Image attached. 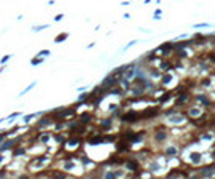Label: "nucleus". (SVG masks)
I'll use <instances>...</instances> for the list:
<instances>
[{"mask_svg":"<svg viewBox=\"0 0 215 179\" xmlns=\"http://www.w3.org/2000/svg\"><path fill=\"white\" fill-rule=\"evenodd\" d=\"M11 157L13 158H19V157H26V147L18 144L11 149Z\"/></svg>","mask_w":215,"mask_h":179,"instance_id":"1","label":"nucleus"},{"mask_svg":"<svg viewBox=\"0 0 215 179\" xmlns=\"http://www.w3.org/2000/svg\"><path fill=\"white\" fill-rule=\"evenodd\" d=\"M52 122H53V118L50 117V115H44V114H42L35 126H37V128H44V126H47V125H52Z\"/></svg>","mask_w":215,"mask_h":179,"instance_id":"2","label":"nucleus"},{"mask_svg":"<svg viewBox=\"0 0 215 179\" xmlns=\"http://www.w3.org/2000/svg\"><path fill=\"white\" fill-rule=\"evenodd\" d=\"M42 114H44V112H35V114H29V115H21V118H23V123H24V125H27V123L32 122L34 118L40 117Z\"/></svg>","mask_w":215,"mask_h":179,"instance_id":"3","label":"nucleus"},{"mask_svg":"<svg viewBox=\"0 0 215 179\" xmlns=\"http://www.w3.org/2000/svg\"><path fill=\"white\" fill-rule=\"evenodd\" d=\"M42 62H44V58L42 56H34L32 59H31V66H39V64H42Z\"/></svg>","mask_w":215,"mask_h":179,"instance_id":"4","label":"nucleus"},{"mask_svg":"<svg viewBox=\"0 0 215 179\" xmlns=\"http://www.w3.org/2000/svg\"><path fill=\"white\" fill-rule=\"evenodd\" d=\"M35 83H37V82H32L31 85H27V86H26V88H24V90H23V91H21V93H19V96H24L26 93H29V91H31V90H32L34 86H35Z\"/></svg>","mask_w":215,"mask_h":179,"instance_id":"5","label":"nucleus"},{"mask_svg":"<svg viewBox=\"0 0 215 179\" xmlns=\"http://www.w3.org/2000/svg\"><path fill=\"white\" fill-rule=\"evenodd\" d=\"M68 32H61L60 35L56 37V38H55V42H56V43H60V42H63V40H66V38H68Z\"/></svg>","mask_w":215,"mask_h":179,"instance_id":"6","label":"nucleus"},{"mask_svg":"<svg viewBox=\"0 0 215 179\" xmlns=\"http://www.w3.org/2000/svg\"><path fill=\"white\" fill-rule=\"evenodd\" d=\"M21 117V112H13V114H10L8 117L5 118V120H8V122H11V120H15V118Z\"/></svg>","mask_w":215,"mask_h":179,"instance_id":"7","label":"nucleus"},{"mask_svg":"<svg viewBox=\"0 0 215 179\" xmlns=\"http://www.w3.org/2000/svg\"><path fill=\"white\" fill-rule=\"evenodd\" d=\"M11 58H13V54H5V56L2 58V59H0V64H2V66H5L7 62L10 61V59H11Z\"/></svg>","mask_w":215,"mask_h":179,"instance_id":"8","label":"nucleus"},{"mask_svg":"<svg viewBox=\"0 0 215 179\" xmlns=\"http://www.w3.org/2000/svg\"><path fill=\"white\" fill-rule=\"evenodd\" d=\"M50 24H44V26H35V27H32L34 32H40V30H44V29H47Z\"/></svg>","mask_w":215,"mask_h":179,"instance_id":"9","label":"nucleus"},{"mask_svg":"<svg viewBox=\"0 0 215 179\" xmlns=\"http://www.w3.org/2000/svg\"><path fill=\"white\" fill-rule=\"evenodd\" d=\"M48 54H50V50H42V51H39V53H37V56L45 58V56H48Z\"/></svg>","mask_w":215,"mask_h":179,"instance_id":"10","label":"nucleus"},{"mask_svg":"<svg viewBox=\"0 0 215 179\" xmlns=\"http://www.w3.org/2000/svg\"><path fill=\"white\" fill-rule=\"evenodd\" d=\"M5 138H7V136H5V133L2 131V133H0V144H2V143L5 141Z\"/></svg>","mask_w":215,"mask_h":179,"instance_id":"11","label":"nucleus"},{"mask_svg":"<svg viewBox=\"0 0 215 179\" xmlns=\"http://www.w3.org/2000/svg\"><path fill=\"white\" fill-rule=\"evenodd\" d=\"M63 19V15H58V16H55V21H61Z\"/></svg>","mask_w":215,"mask_h":179,"instance_id":"12","label":"nucleus"},{"mask_svg":"<svg viewBox=\"0 0 215 179\" xmlns=\"http://www.w3.org/2000/svg\"><path fill=\"white\" fill-rule=\"evenodd\" d=\"M2 72H3V67H2V69H0V75H2Z\"/></svg>","mask_w":215,"mask_h":179,"instance_id":"13","label":"nucleus"}]
</instances>
